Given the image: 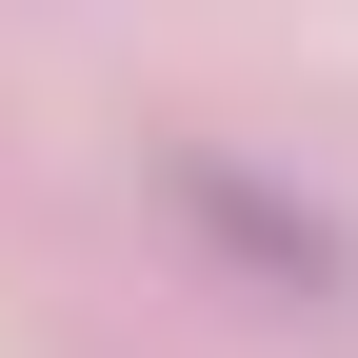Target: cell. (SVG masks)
Instances as JSON below:
<instances>
[{"label": "cell", "mask_w": 358, "mask_h": 358, "mask_svg": "<svg viewBox=\"0 0 358 358\" xmlns=\"http://www.w3.org/2000/svg\"><path fill=\"white\" fill-rule=\"evenodd\" d=\"M159 179H179V219H199V239L239 259L259 299H299V319H338V299H358V239H338L319 199H279V179H239V159H219V140H179Z\"/></svg>", "instance_id": "1"}]
</instances>
